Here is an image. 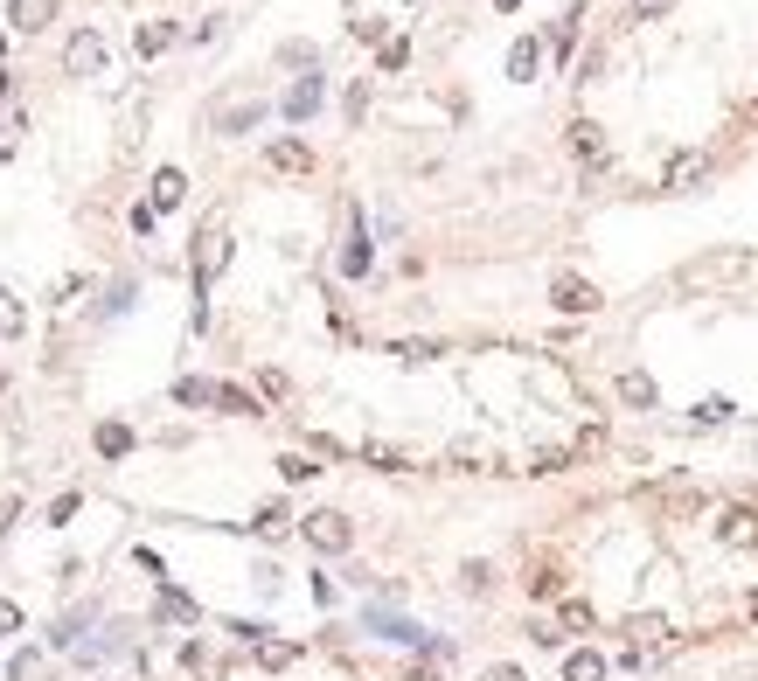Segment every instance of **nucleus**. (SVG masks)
<instances>
[{
  "mask_svg": "<svg viewBox=\"0 0 758 681\" xmlns=\"http://www.w3.org/2000/svg\"><path fill=\"white\" fill-rule=\"evenodd\" d=\"M300 536L320 549V556H341V549L355 543V529H348V515H341V508H313V515L300 522Z\"/></svg>",
  "mask_w": 758,
  "mask_h": 681,
  "instance_id": "nucleus-1",
  "label": "nucleus"
},
{
  "mask_svg": "<svg viewBox=\"0 0 758 681\" xmlns=\"http://www.w3.org/2000/svg\"><path fill=\"white\" fill-rule=\"evenodd\" d=\"M63 70H70V77H98V70H105V35H98V28H77V35L63 42Z\"/></svg>",
  "mask_w": 758,
  "mask_h": 681,
  "instance_id": "nucleus-2",
  "label": "nucleus"
},
{
  "mask_svg": "<svg viewBox=\"0 0 758 681\" xmlns=\"http://www.w3.org/2000/svg\"><path fill=\"white\" fill-rule=\"evenodd\" d=\"M223 265H230V237H223V230H216V223H209V230H202V237H195V292H202V285H209V278L223 272Z\"/></svg>",
  "mask_w": 758,
  "mask_h": 681,
  "instance_id": "nucleus-3",
  "label": "nucleus"
},
{
  "mask_svg": "<svg viewBox=\"0 0 758 681\" xmlns=\"http://www.w3.org/2000/svg\"><path fill=\"white\" fill-rule=\"evenodd\" d=\"M550 299H557V313H592V306H599V285H592V278H578V272H557Z\"/></svg>",
  "mask_w": 758,
  "mask_h": 681,
  "instance_id": "nucleus-4",
  "label": "nucleus"
},
{
  "mask_svg": "<svg viewBox=\"0 0 758 681\" xmlns=\"http://www.w3.org/2000/svg\"><path fill=\"white\" fill-rule=\"evenodd\" d=\"M265 167L272 174H313V146L306 139H272L265 146Z\"/></svg>",
  "mask_w": 758,
  "mask_h": 681,
  "instance_id": "nucleus-5",
  "label": "nucleus"
},
{
  "mask_svg": "<svg viewBox=\"0 0 758 681\" xmlns=\"http://www.w3.org/2000/svg\"><path fill=\"white\" fill-rule=\"evenodd\" d=\"M752 265L745 251H724V258H703V265H682V285H717V278H738Z\"/></svg>",
  "mask_w": 758,
  "mask_h": 681,
  "instance_id": "nucleus-6",
  "label": "nucleus"
},
{
  "mask_svg": "<svg viewBox=\"0 0 758 681\" xmlns=\"http://www.w3.org/2000/svg\"><path fill=\"white\" fill-rule=\"evenodd\" d=\"M258 119H265V98H237V105H216L209 126H216V133H251Z\"/></svg>",
  "mask_w": 758,
  "mask_h": 681,
  "instance_id": "nucleus-7",
  "label": "nucleus"
},
{
  "mask_svg": "<svg viewBox=\"0 0 758 681\" xmlns=\"http://www.w3.org/2000/svg\"><path fill=\"white\" fill-rule=\"evenodd\" d=\"M320 98H327V84H320V77H300V84L286 91V119H293V126H306V119L320 112Z\"/></svg>",
  "mask_w": 758,
  "mask_h": 681,
  "instance_id": "nucleus-8",
  "label": "nucleus"
},
{
  "mask_svg": "<svg viewBox=\"0 0 758 681\" xmlns=\"http://www.w3.org/2000/svg\"><path fill=\"white\" fill-rule=\"evenodd\" d=\"M717 543H731V549L758 543V508H724V522H717Z\"/></svg>",
  "mask_w": 758,
  "mask_h": 681,
  "instance_id": "nucleus-9",
  "label": "nucleus"
},
{
  "mask_svg": "<svg viewBox=\"0 0 758 681\" xmlns=\"http://www.w3.org/2000/svg\"><path fill=\"white\" fill-rule=\"evenodd\" d=\"M536 70H543V42H536V35H515V49H508V77L529 84Z\"/></svg>",
  "mask_w": 758,
  "mask_h": 681,
  "instance_id": "nucleus-10",
  "label": "nucleus"
},
{
  "mask_svg": "<svg viewBox=\"0 0 758 681\" xmlns=\"http://www.w3.org/2000/svg\"><path fill=\"white\" fill-rule=\"evenodd\" d=\"M7 21H14L21 35H35V28L56 21V0H7Z\"/></svg>",
  "mask_w": 758,
  "mask_h": 681,
  "instance_id": "nucleus-11",
  "label": "nucleus"
},
{
  "mask_svg": "<svg viewBox=\"0 0 758 681\" xmlns=\"http://www.w3.org/2000/svg\"><path fill=\"white\" fill-rule=\"evenodd\" d=\"M181 195H188V174H181V167H160V174H153V216H160V209H181Z\"/></svg>",
  "mask_w": 758,
  "mask_h": 681,
  "instance_id": "nucleus-12",
  "label": "nucleus"
},
{
  "mask_svg": "<svg viewBox=\"0 0 758 681\" xmlns=\"http://www.w3.org/2000/svg\"><path fill=\"white\" fill-rule=\"evenodd\" d=\"M571 146H578V160H585V167H606V139H599V126H592V119H578V126H571Z\"/></svg>",
  "mask_w": 758,
  "mask_h": 681,
  "instance_id": "nucleus-13",
  "label": "nucleus"
},
{
  "mask_svg": "<svg viewBox=\"0 0 758 681\" xmlns=\"http://www.w3.org/2000/svg\"><path fill=\"white\" fill-rule=\"evenodd\" d=\"M564 681H606V654H592V647L564 654Z\"/></svg>",
  "mask_w": 758,
  "mask_h": 681,
  "instance_id": "nucleus-14",
  "label": "nucleus"
},
{
  "mask_svg": "<svg viewBox=\"0 0 758 681\" xmlns=\"http://www.w3.org/2000/svg\"><path fill=\"white\" fill-rule=\"evenodd\" d=\"M341 272H348V278L369 272V230H362V223H355V230H348V244H341Z\"/></svg>",
  "mask_w": 758,
  "mask_h": 681,
  "instance_id": "nucleus-15",
  "label": "nucleus"
},
{
  "mask_svg": "<svg viewBox=\"0 0 758 681\" xmlns=\"http://www.w3.org/2000/svg\"><path fill=\"white\" fill-rule=\"evenodd\" d=\"M619 404H633V410H654V376L626 369V376H619Z\"/></svg>",
  "mask_w": 758,
  "mask_h": 681,
  "instance_id": "nucleus-16",
  "label": "nucleus"
},
{
  "mask_svg": "<svg viewBox=\"0 0 758 681\" xmlns=\"http://www.w3.org/2000/svg\"><path fill=\"white\" fill-rule=\"evenodd\" d=\"M703 174H710V160H703V153H682V160L668 167V188H696Z\"/></svg>",
  "mask_w": 758,
  "mask_h": 681,
  "instance_id": "nucleus-17",
  "label": "nucleus"
},
{
  "mask_svg": "<svg viewBox=\"0 0 758 681\" xmlns=\"http://www.w3.org/2000/svg\"><path fill=\"white\" fill-rule=\"evenodd\" d=\"M369 626H376V633H383V640H404V647H425V633H418V626H411V619H390V612H376V619H369Z\"/></svg>",
  "mask_w": 758,
  "mask_h": 681,
  "instance_id": "nucleus-18",
  "label": "nucleus"
},
{
  "mask_svg": "<svg viewBox=\"0 0 758 681\" xmlns=\"http://www.w3.org/2000/svg\"><path fill=\"white\" fill-rule=\"evenodd\" d=\"M167 42H174V21H147V28L133 35V49H140V56H160Z\"/></svg>",
  "mask_w": 758,
  "mask_h": 681,
  "instance_id": "nucleus-19",
  "label": "nucleus"
},
{
  "mask_svg": "<svg viewBox=\"0 0 758 681\" xmlns=\"http://www.w3.org/2000/svg\"><path fill=\"white\" fill-rule=\"evenodd\" d=\"M98 452H105V459H126V452H133V431H126V424H98Z\"/></svg>",
  "mask_w": 758,
  "mask_h": 681,
  "instance_id": "nucleus-20",
  "label": "nucleus"
},
{
  "mask_svg": "<svg viewBox=\"0 0 758 681\" xmlns=\"http://www.w3.org/2000/svg\"><path fill=\"white\" fill-rule=\"evenodd\" d=\"M251 647H258V668H293V654H300V647H286V640H265V633H258Z\"/></svg>",
  "mask_w": 758,
  "mask_h": 681,
  "instance_id": "nucleus-21",
  "label": "nucleus"
},
{
  "mask_svg": "<svg viewBox=\"0 0 758 681\" xmlns=\"http://www.w3.org/2000/svg\"><path fill=\"white\" fill-rule=\"evenodd\" d=\"M174 404H216V383H202V376H181V383H174Z\"/></svg>",
  "mask_w": 758,
  "mask_h": 681,
  "instance_id": "nucleus-22",
  "label": "nucleus"
},
{
  "mask_svg": "<svg viewBox=\"0 0 758 681\" xmlns=\"http://www.w3.org/2000/svg\"><path fill=\"white\" fill-rule=\"evenodd\" d=\"M21 327H28V313H21V299H14V292H0V341H14Z\"/></svg>",
  "mask_w": 758,
  "mask_h": 681,
  "instance_id": "nucleus-23",
  "label": "nucleus"
},
{
  "mask_svg": "<svg viewBox=\"0 0 758 681\" xmlns=\"http://www.w3.org/2000/svg\"><path fill=\"white\" fill-rule=\"evenodd\" d=\"M216 404H223V410H237V417H258V397H244L237 383H216Z\"/></svg>",
  "mask_w": 758,
  "mask_h": 681,
  "instance_id": "nucleus-24",
  "label": "nucleus"
},
{
  "mask_svg": "<svg viewBox=\"0 0 758 681\" xmlns=\"http://www.w3.org/2000/svg\"><path fill=\"white\" fill-rule=\"evenodd\" d=\"M286 529H293V515H286L279 501H272V508H258V536H286Z\"/></svg>",
  "mask_w": 758,
  "mask_h": 681,
  "instance_id": "nucleus-25",
  "label": "nucleus"
},
{
  "mask_svg": "<svg viewBox=\"0 0 758 681\" xmlns=\"http://www.w3.org/2000/svg\"><path fill=\"white\" fill-rule=\"evenodd\" d=\"M160 619H195V598H181V591H160Z\"/></svg>",
  "mask_w": 758,
  "mask_h": 681,
  "instance_id": "nucleus-26",
  "label": "nucleus"
},
{
  "mask_svg": "<svg viewBox=\"0 0 758 681\" xmlns=\"http://www.w3.org/2000/svg\"><path fill=\"white\" fill-rule=\"evenodd\" d=\"M279 473H286V480H313V473H320V466H313V459H306V452H286V459H279Z\"/></svg>",
  "mask_w": 758,
  "mask_h": 681,
  "instance_id": "nucleus-27",
  "label": "nucleus"
},
{
  "mask_svg": "<svg viewBox=\"0 0 758 681\" xmlns=\"http://www.w3.org/2000/svg\"><path fill=\"white\" fill-rule=\"evenodd\" d=\"M404 63H411V42L390 35V42H383V70H404Z\"/></svg>",
  "mask_w": 758,
  "mask_h": 681,
  "instance_id": "nucleus-28",
  "label": "nucleus"
},
{
  "mask_svg": "<svg viewBox=\"0 0 758 681\" xmlns=\"http://www.w3.org/2000/svg\"><path fill=\"white\" fill-rule=\"evenodd\" d=\"M724 417H731L724 397H703V404H696V424H724Z\"/></svg>",
  "mask_w": 758,
  "mask_h": 681,
  "instance_id": "nucleus-29",
  "label": "nucleus"
},
{
  "mask_svg": "<svg viewBox=\"0 0 758 681\" xmlns=\"http://www.w3.org/2000/svg\"><path fill=\"white\" fill-rule=\"evenodd\" d=\"M459 584H466V591H487V584H494V570H487V563H466V570H459Z\"/></svg>",
  "mask_w": 758,
  "mask_h": 681,
  "instance_id": "nucleus-30",
  "label": "nucleus"
},
{
  "mask_svg": "<svg viewBox=\"0 0 758 681\" xmlns=\"http://www.w3.org/2000/svg\"><path fill=\"white\" fill-rule=\"evenodd\" d=\"M529 591H536V598H550V591H557V570H550V563H536V570H529Z\"/></svg>",
  "mask_w": 758,
  "mask_h": 681,
  "instance_id": "nucleus-31",
  "label": "nucleus"
},
{
  "mask_svg": "<svg viewBox=\"0 0 758 681\" xmlns=\"http://www.w3.org/2000/svg\"><path fill=\"white\" fill-rule=\"evenodd\" d=\"M564 626H592V605L585 598H564Z\"/></svg>",
  "mask_w": 758,
  "mask_h": 681,
  "instance_id": "nucleus-32",
  "label": "nucleus"
},
{
  "mask_svg": "<svg viewBox=\"0 0 758 681\" xmlns=\"http://www.w3.org/2000/svg\"><path fill=\"white\" fill-rule=\"evenodd\" d=\"M7 633H21V605H14V598H0V640H7Z\"/></svg>",
  "mask_w": 758,
  "mask_h": 681,
  "instance_id": "nucleus-33",
  "label": "nucleus"
},
{
  "mask_svg": "<svg viewBox=\"0 0 758 681\" xmlns=\"http://www.w3.org/2000/svg\"><path fill=\"white\" fill-rule=\"evenodd\" d=\"M668 7H675V0H633V21H661Z\"/></svg>",
  "mask_w": 758,
  "mask_h": 681,
  "instance_id": "nucleus-34",
  "label": "nucleus"
},
{
  "mask_svg": "<svg viewBox=\"0 0 758 681\" xmlns=\"http://www.w3.org/2000/svg\"><path fill=\"white\" fill-rule=\"evenodd\" d=\"M14 515H21V501H14V494H0V536L14 529Z\"/></svg>",
  "mask_w": 758,
  "mask_h": 681,
  "instance_id": "nucleus-35",
  "label": "nucleus"
},
{
  "mask_svg": "<svg viewBox=\"0 0 758 681\" xmlns=\"http://www.w3.org/2000/svg\"><path fill=\"white\" fill-rule=\"evenodd\" d=\"M480 681H529V675H522V668H508V661H501V668H487V675H480Z\"/></svg>",
  "mask_w": 758,
  "mask_h": 681,
  "instance_id": "nucleus-36",
  "label": "nucleus"
},
{
  "mask_svg": "<svg viewBox=\"0 0 758 681\" xmlns=\"http://www.w3.org/2000/svg\"><path fill=\"white\" fill-rule=\"evenodd\" d=\"M7 91H14V77H7V70H0V98H7Z\"/></svg>",
  "mask_w": 758,
  "mask_h": 681,
  "instance_id": "nucleus-37",
  "label": "nucleus"
},
{
  "mask_svg": "<svg viewBox=\"0 0 758 681\" xmlns=\"http://www.w3.org/2000/svg\"><path fill=\"white\" fill-rule=\"evenodd\" d=\"M494 7H501V14H508V7H522V0H494Z\"/></svg>",
  "mask_w": 758,
  "mask_h": 681,
  "instance_id": "nucleus-38",
  "label": "nucleus"
},
{
  "mask_svg": "<svg viewBox=\"0 0 758 681\" xmlns=\"http://www.w3.org/2000/svg\"><path fill=\"white\" fill-rule=\"evenodd\" d=\"M752 619H758V591H752Z\"/></svg>",
  "mask_w": 758,
  "mask_h": 681,
  "instance_id": "nucleus-39",
  "label": "nucleus"
}]
</instances>
